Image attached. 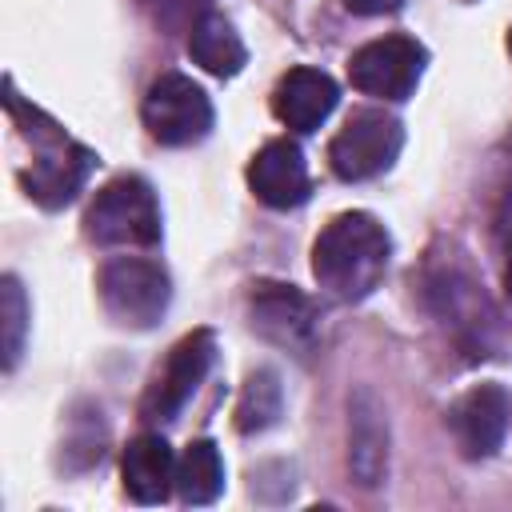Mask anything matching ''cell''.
I'll use <instances>...</instances> for the list:
<instances>
[{"instance_id": "6da1fadb", "label": "cell", "mask_w": 512, "mask_h": 512, "mask_svg": "<svg viewBox=\"0 0 512 512\" xmlns=\"http://www.w3.org/2000/svg\"><path fill=\"white\" fill-rule=\"evenodd\" d=\"M392 260V236L372 212L332 216L312 244L316 284L336 300H364L380 288Z\"/></svg>"}, {"instance_id": "7a4b0ae2", "label": "cell", "mask_w": 512, "mask_h": 512, "mask_svg": "<svg viewBox=\"0 0 512 512\" xmlns=\"http://www.w3.org/2000/svg\"><path fill=\"white\" fill-rule=\"evenodd\" d=\"M8 108H12V116H16L20 124H28L24 136H32V144H36V160H32V168L20 176L24 192H28L40 208H64V204L76 200V192L84 188V180H88L96 156H92L84 144L68 140L64 128L52 124L48 116H40L36 108L28 112L12 88H8Z\"/></svg>"}, {"instance_id": "3957f363", "label": "cell", "mask_w": 512, "mask_h": 512, "mask_svg": "<svg viewBox=\"0 0 512 512\" xmlns=\"http://www.w3.org/2000/svg\"><path fill=\"white\" fill-rule=\"evenodd\" d=\"M84 232L104 248H152L160 244V204L148 180L116 176L108 180L84 212Z\"/></svg>"}, {"instance_id": "277c9868", "label": "cell", "mask_w": 512, "mask_h": 512, "mask_svg": "<svg viewBox=\"0 0 512 512\" xmlns=\"http://www.w3.org/2000/svg\"><path fill=\"white\" fill-rule=\"evenodd\" d=\"M104 312L124 328H152L172 300V280L156 260L144 256H112L96 280Z\"/></svg>"}, {"instance_id": "5b68a950", "label": "cell", "mask_w": 512, "mask_h": 512, "mask_svg": "<svg viewBox=\"0 0 512 512\" xmlns=\"http://www.w3.org/2000/svg\"><path fill=\"white\" fill-rule=\"evenodd\" d=\"M404 148V124L384 108H360L328 144V164L340 180H372L396 164Z\"/></svg>"}, {"instance_id": "8992f818", "label": "cell", "mask_w": 512, "mask_h": 512, "mask_svg": "<svg viewBox=\"0 0 512 512\" xmlns=\"http://www.w3.org/2000/svg\"><path fill=\"white\" fill-rule=\"evenodd\" d=\"M144 128L156 144H168V148H184V144H200L208 132H212V100L208 92L184 76V72H164L148 96H144Z\"/></svg>"}, {"instance_id": "52a82bcc", "label": "cell", "mask_w": 512, "mask_h": 512, "mask_svg": "<svg viewBox=\"0 0 512 512\" xmlns=\"http://www.w3.org/2000/svg\"><path fill=\"white\" fill-rule=\"evenodd\" d=\"M216 360V336L208 328H196L188 336H180L172 344V352L164 356V364L156 368L144 400H140V416L148 424H168L180 416V408L192 400V392L204 384L208 368Z\"/></svg>"}, {"instance_id": "ba28073f", "label": "cell", "mask_w": 512, "mask_h": 512, "mask_svg": "<svg viewBox=\"0 0 512 512\" xmlns=\"http://www.w3.org/2000/svg\"><path fill=\"white\" fill-rule=\"evenodd\" d=\"M428 52L420 40L412 36H380L368 40L364 48L352 52L348 60V80L356 92L364 96H380V100H408L424 76Z\"/></svg>"}, {"instance_id": "9c48e42d", "label": "cell", "mask_w": 512, "mask_h": 512, "mask_svg": "<svg viewBox=\"0 0 512 512\" xmlns=\"http://www.w3.org/2000/svg\"><path fill=\"white\" fill-rule=\"evenodd\" d=\"M248 320L268 344H280L296 356H308L320 336V316L312 300L280 280H256L248 292Z\"/></svg>"}, {"instance_id": "30bf717a", "label": "cell", "mask_w": 512, "mask_h": 512, "mask_svg": "<svg viewBox=\"0 0 512 512\" xmlns=\"http://www.w3.org/2000/svg\"><path fill=\"white\" fill-rule=\"evenodd\" d=\"M448 428L468 460H488L500 452L512 428V392L504 384H476L448 408Z\"/></svg>"}, {"instance_id": "8fae6325", "label": "cell", "mask_w": 512, "mask_h": 512, "mask_svg": "<svg viewBox=\"0 0 512 512\" xmlns=\"http://www.w3.org/2000/svg\"><path fill=\"white\" fill-rule=\"evenodd\" d=\"M336 100H340L336 80L320 68H308V64L288 68L272 88V112L292 132H316L332 116Z\"/></svg>"}, {"instance_id": "7c38bea8", "label": "cell", "mask_w": 512, "mask_h": 512, "mask_svg": "<svg viewBox=\"0 0 512 512\" xmlns=\"http://www.w3.org/2000/svg\"><path fill=\"white\" fill-rule=\"evenodd\" d=\"M248 188L268 208H296L308 200L312 180L296 140H268L248 164Z\"/></svg>"}, {"instance_id": "4fadbf2b", "label": "cell", "mask_w": 512, "mask_h": 512, "mask_svg": "<svg viewBox=\"0 0 512 512\" xmlns=\"http://www.w3.org/2000/svg\"><path fill=\"white\" fill-rule=\"evenodd\" d=\"M348 468L364 488H376L388 472V424L368 388L348 400Z\"/></svg>"}, {"instance_id": "5bb4252c", "label": "cell", "mask_w": 512, "mask_h": 512, "mask_svg": "<svg viewBox=\"0 0 512 512\" xmlns=\"http://www.w3.org/2000/svg\"><path fill=\"white\" fill-rule=\"evenodd\" d=\"M120 476H124V492L136 504H160V500H168V492L176 488V456H172L168 440L160 432H140L124 448Z\"/></svg>"}, {"instance_id": "9a60e30c", "label": "cell", "mask_w": 512, "mask_h": 512, "mask_svg": "<svg viewBox=\"0 0 512 512\" xmlns=\"http://www.w3.org/2000/svg\"><path fill=\"white\" fill-rule=\"evenodd\" d=\"M188 52L192 60L212 72V76H236L248 64V48L240 40V32L220 16V12H204L192 28H188Z\"/></svg>"}, {"instance_id": "2e32d148", "label": "cell", "mask_w": 512, "mask_h": 512, "mask_svg": "<svg viewBox=\"0 0 512 512\" xmlns=\"http://www.w3.org/2000/svg\"><path fill=\"white\" fill-rule=\"evenodd\" d=\"M224 492V460L212 440H192L176 460V496L184 504H212Z\"/></svg>"}, {"instance_id": "e0dca14e", "label": "cell", "mask_w": 512, "mask_h": 512, "mask_svg": "<svg viewBox=\"0 0 512 512\" xmlns=\"http://www.w3.org/2000/svg\"><path fill=\"white\" fill-rule=\"evenodd\" d=\"M284 412V388H280V376L272 368H256L244 388H240V400H236V428L244 436L252 432H268Z\"/></svg>"}, {"instance_id": "ac0fdd59", "label": "cell", "mask_w": 512, "mask_h": 512, "mask_svg": "<svg viewBox=\"0 0 512 512\" xmlns=\"http://www.w3.org/2000/svg\"><path fill=\"white\" fill-rule=\"evenodd\" d=\"M28 296L20 288L16 276H4L0 280V328H4V368L12 372L20 364V352H24V336H28Z\"/></svg>"}, {"instance_id": "d6986e66", "label": "cell", "mask_w": 512, "mask_h": 512, "mask_svg": "<svg viewBox=\"0 0 512 512\" xmlns=\"http://www.w3.org/2000/svg\"><path fill=\"white\" fill-rule=\"evenodd\" d=\"M144 8H152V16L160 24H180V20L196 24L204 12H212L208 0H144Z\"/></svg>"}, {"instance_id": "ffe728a7", "label": "cell", "mask_w": 512, "mask_h": 512, "mask_svg": "<svg viewBox=\"0 0 512 512\" xmlns=\"http://www.w3.org/2000/svg\"><path fill=\"white\" fill-rule=\"evenodd\" d=\"M344 4L356 16H384V12H396L404 0H344Z\"/></svg>"}, {"instance_id": "44dd1931", "label": "cell", "mask_w": 512, "mask_h": 512, "mask_svg": "<svg viewBox=\"0 0 512 512\" xmlns=\"http://www.w3.org/2000/svg\"><path fill=\"white\" fill-rule=\"evenodd\" d=\"M504 284H508V296H512V228H508V264H504Z\"/></svg>"}, {"instance_id": "7402d4cb", "label": "cell", "mask_w": 512, "mask_h": 512, "mask_svg": "<svg viewBox=\"0 0 512 512\" xmlns=\"http://www.w3.org/2000/svg\"><path fill=\"white\" fill-rule=\"evenodd\" d=\"M508 52H512V32H508Z\"/></svg>"}]
</instances>
